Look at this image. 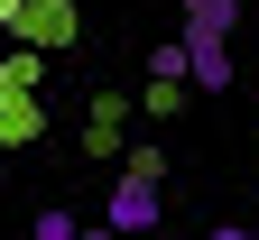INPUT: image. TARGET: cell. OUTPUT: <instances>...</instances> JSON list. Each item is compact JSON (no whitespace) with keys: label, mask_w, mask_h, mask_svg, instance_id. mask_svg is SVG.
<instances>
[{"label":"cell","mask_w":259,"mask_h":240,"mask_svg":"<svg viewBox=\"0 0 259 240\" xmlns=\"http://www.w3.org/2000/svg\"><path fill=\"white\" fill-rule=\"evenodd\" d=\"M157 213H167V185H148V176H130V166H120V185H111V231L120 240H139V231H157Z\"/></svg>","instance_id":"1"},{"label":"cell","mask_w":259,"mask_h":240,"mask_svg":"<svg viewBox=\"0 0 259 240\" xmlns=\"http://www.w3.org/2000/svg\"><path fill=\"white\" fill-rule=\"evenodd\" d=\"M185 46V83L194 92H232V37H176Z\"/></svg>","instance_id":"2"},{"label":"cell","mask_w":259,"mask_h":240,"mask_svg":"<svg viewBox=\"0 0 259 240\" xmlns=\"http://www.w3.org/2000/svg\"><path fill=\"white\" fill-rule=\"evenodd\" d=\"M232 28H241V0H185L176 37H232Z\"/></svg>","instance_id":"3"},{"label":"cell","mask_w":259,"mask_h":240,"mask_svg":"<svg viewBox=\"0 0 259 240\" xmlns=\"http://www.w3.org/2000/svg\"><path fill=\"white\" fill-rule=\"evenodd\" d=\"M148 83H185V46H176V37L148 46Z\"/></svg>","instance_id":"4"},{"label":"cell","mask_w":259,"mask_h":240,"mask_svg":"<svg viewBox=\"0 0 259 240\" xmlns=\"http://www.w3.org/2000/svg\"><path fill=\"white\" fill-rule=\"evenodd\" d=\"M130 176H148V185H167V148H157V139H139V148H130Z\"/></svg>","instance_id":"5"},{"label":"cell","mask_w":259,"mask_h":240,"mask_svg":"<svg viewBox=\"0 0 259 240\" xmlns=\"http://www.w3.org/2000/svg\"><path fill=\"white\" fill-rule=\"evenodd\" d=\"M111 129H120V102L102 92V102H93V148H120V139H111Z\"/></svg>","instance_id":"6"},{"label":"cell","mask_w":259,"mask_h":240,"mask_svg":"<svg viewBox=\"0 0 259 240\" xmlns=\"http://www.w3.org/2000/svg\"><path fill=\"white\" fill-rule=\"evenodd\" d=\"M37 240H74V213H37Z\"/></svg>","instance_id":"7"},{"label":"cell","mask_w":259,"mask_h":240,"mask_svg":"<svg viewBox=\"0 0 259 240\" xmlns=\"http://www.w3.org/2000/svg\"><path fill=\"white\" fill-rule=\"evenodd\" d=\"M204 240H250V231H241V222H213V231H204Z\"/></svg>","instance_id":"8"},{"label":"cell","mask_w":259,"mask_h":240,"mask_svg":"<svg viewBox=\"0 0 259 240\" xmlns=\"http://www.w3.org/2000/svg\"><path fill=\"white\" fill-rule=\"evenodd\" d=\"M74 240H120V231H111V222H102V231H83V222H74Z\"/></svg>","instance_id":"9"},{"label":"cell","mask_w":259,"mask_h":240,"mask_svg":"<svg viewBox=\"0 0 259 240\" xmlns=\"http://www.w3.org/2000/svg\"><path fill=\"white\" fill-rule=\"evenodd\" d=\"M185 240H204V231H185Z\"/></svg>","instance_id":"10"},{"label":"cell","mask_w":259,"mask_h":240,"mask_svg":"<svg viewBox=\"0 0 259 240\" xmlns=\"http://www.w3.org/2000/svg\"><path fill=\"white\" fill-rule=\"evenodd\" d=\"M250 240H259V222H250Z\"/></svg>","instance_id":"11"}]
</instances>
